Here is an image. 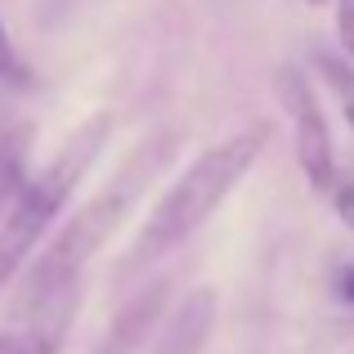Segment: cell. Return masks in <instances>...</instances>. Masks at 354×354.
Masks as SVG:
<instances>
[{"label": "cell", "instance_id": "4fadbf2b", "mask_svg": "<svg viewBox=\"0 0 354 354\" xmlns=\"http://www.w3.org/2000/svg\"><path fill=\"white\" fill-rule=\"evenodd\" d=\"M305 5H328V0H305Z\"/></svg>", "mask_w": 354, "mask_h": 354}, {"label": "cell", "instance_id": "7c38bea8", "mask_svg": "<svg viewBox=\"0 0 354 354\" xmlns=\"http://www.w3.org/2000/svg\"><path fill=\"white\" fill-rule=\"evenodd\" d=\"M341 287H346V301H354V269H346V278H341Z\"/></svg>", "mask_w": 354, "mask_h": 354}, {"label": "cell", "instance_id": "8fae6325", "mask_svg": "<svg viewBox=\"0 0 354 354\" xmlns=\"http://www.w3.org/2000/svg\"><path fill=\"white\" fill-rule=\"evenodd\" d=\"M0 77H14V81H23V68H18L14 50H9V41H5V27H0Z\"/></svg>", "mask_w": 354, "mask_h": 354}, {"label": "cell", "instance_id": "8992f818", "mask_svg": "<svg viewBox=\"0 0 354 354\" xmlns=\"http://www.w3.org/2000/svg\"><path fill=\"white\" fill-rule=\"evenodd\" d=\"M166 287L171 283H148L144 292L135 296V301L121 305V314L113 319V328H108L104 346H99L95 354H139V346L148 341V332L162 323V310H166Z\"/></svg>", "mask_w": 354, "mask_h": 354}, {"label": "cell", "instance_id": "5bb4252c", "mask_svg": "<svg viewBox=\"0 0 354 354\" xmlns=\"http://www.w3.org/2000/svg\"><path fill=\"white\" fill-rule=\"evenodd\" d=\"M0 354H5V337H0Z\"/></svg>", "mask_w": 354, "mask_h": 354}, {"label": "cell", "instance_id": "277c9868", "mask_svg": "<svg viewBox=\"0 0 354 354\" xmlns=\"http://www.w3.org/2000/svg\"><path fill=\"white\" fill-rule=\"evenodd\" d=\"M278 95L296 113V162H301L310 189L332 193L337 189V153H332V130H328V117H323L319 99L310 95V86H305V77L296 68L278 72Z\"/></svg>", "mask_w": 354, "mask_h": 354}, {"label": "cell", "instance_id": "9c48e42d", "mask_svg": "<svg viewBox=\"0 0 354 354\" xmlns=\"http://www.w3.org/2000/svg\"><path fill=\"white\" fill-rule=\"evenodd\" d=\"M337 36H341V50L354 59V0H337Z\"/></svg>", "mask_w": 354, "mask_h": 354}, {"label": "cell", "instance_id": "6da1fadb", "mask_svg": "<svg viewBox=\"0 0 354 354\" xmlns=\"http://www.w3.org/2000/svg\"><path fill=\"white\" fill-rule=\"evenodd\" d=\"M175 139H180V130H162V135L144 139V144L121 162L117 180L108 184L99 198H90L86 207L50 238V247L36 256V265L27 269V278H23L18 310H27L32 301H41L45 292H54V287H63V283H81V269H86L90 260H95V251H104V242L126 225V216L135 211V198L153 184V175L171 162Z\"/></svg>", "mask_w": 354, "mask_h": 354}, {"label": "cell", "instance_id": "5b68a950", "mask_svg": "<svg viewBox=\"0 0 354 354\" xmlns=\"http://www.w3.org/2000/svg\"><path fill=\"white\" fill-rule=\"evenodd\" d=\"M216 319H220V292L216 287H193L162 319V332H157L148 354H202V346L211 341Z\"/></svg>", "mask_w": 354, "mask_h": 354}, {"label": "cell", "instance_id": "ba28073f", "mask_svg": "<svg viewBox=\"0 0 354 354\" xmlns=\"http://www.w3.org/2000/svg\"><path fill=\"white\" fill-rule=\"evenodd\" d=\"M27 184V175H23V157L18 153H9V157H0V220H5V202L9 198H18V189Z\"/></svg>", "mask_w": 354, "mask_h": 354}, {"label": "cell", "instance_id": "3957f363", "mask_svg": "<svg viewBox=\"0 0 354 354\" xmlns=\"http://www.w3.org/2000/svg\"><path fill=\"white\" fill-rule=\"evenodd\" d=\"M108 135H113V117L95 113L86 117L68 139L59 144V153L41 166L36 175H27V184L18 189V198L9 202L5 220H0V287L27 265V256L36 251L41 234L54 225L68 198L77 193V184L90 175V166L99 162Z\"/></svg>", "mask_w": 354, "mask_h": 354}, {"label": "cell", "instance_id": "30bf717a", "mask_svg": "<svg viewBox=\"0 0 354 354\" xmlns=\"http://www.w3.org/2000/svg\"><path fill=\"white\" fill-rule=\"evenodd\" d=\"M332 202H337V216L354 229V184H337V189H332Z\"/></svg>", "mask_w": 354, "mask_h": 354}, {"label": "cell", "instance_id": "7a4b0ae2", "mask_svg": "<svg viewBox=\"0 0 354 354\" xmlns=\"http://www.w3.org/2000/svg\"><path fill=\"white\" fill-rule=\"evenodd\" d=\"M265 144H269V126L265 121L238 130L234 139H225V144H211L207 153H202L198 162H193L189 171L157 198V207L148 211L139 238L130 242L126 260H121V274H130V269L166 256V251H175L180 242H189L229 202V193L247 180V171L260 162Z\"/></svg>", "mask_w": 354, "mask_h": 354}, {"label": "cell", "instance_id": "52a82bcc", "mask_svg": "<svg viewBox=\"0 0 354 354\" xmlns=\"http://www.w3.org/2000/svg\"><path fill=\"white\" fill-rule=\"evenodd\" d=\"M314 63H319L323 81L332 86V95H337L341 113H346L350 130H354V68H350L346 59H337V54H328V50H319V54H314Z\"/></svg>", "mask_w": 354, "mask_h": 354}]
</instances>
